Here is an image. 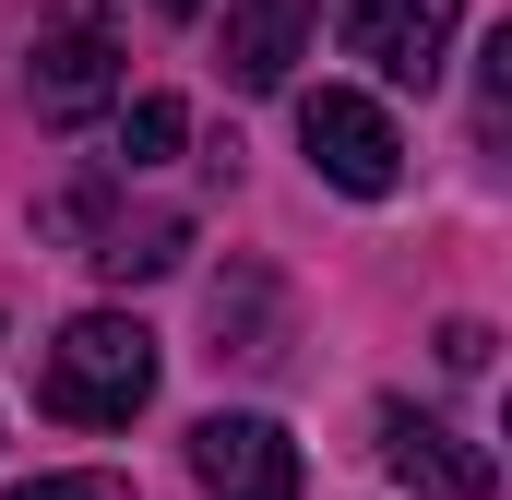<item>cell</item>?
<instances>
[{
    "mask_svg": "<svg viewBox=\"0 0 512 500\" xmlns=\"http://www.w3.org/2000/svg\"><path fill=\"white\" fill-rule=\"evenodd\" d=\"M191 477H203V500H298V441L274 417H203Z\"/></svg>",
    "mask_w": 512,
    "mask_h": 500,
    "instance_id": "5b68a950",
    "label": "cell"
},
{
    "mask_svg": "<svg viewBox=\"0 0 512 500\" xmlns=\"http://www.w3.org/2000/svg\"><path fill=\"white\" fill-rule=\"evenodd\" d=\"M12 500H131L108 465H84V477H36V489H12Z\"/></svg>",
    "mask_w": 512,
    "mask_h": 500,
    "instance_id": "30bf717a",
    "label": "cell"
},
{
    "mask_svg": "<svg viewBox=\"0 0 512 500\" xmlns=\"http://www.w3.org/2000/svg\"><path fill=\"white\" fill-rule=\"evenodd\" d=\"M155 12H203V0H155Z\"/></svg>",
    "mask_w": 512,
    "mask_h": 500,
    "instance_id": "7c38bea8",
    "label": "cell"
},
{
    "mask_svg": "<svg viewBox=\"0 0 512 500\" xmlns=\"http://www.w3.org/2000/svg\"><path fill=\"white\" fill-rule=\"evenodd\" d=\"M179 131H191L179 96H131V108H120V167H167V155H179Z\"/></svg>",
    "mask_w": 512,
    "mask_h": 500,
    "instance_id": "9c48e42d",
    "label": "cell"
},
{
    "mask_svg": "<svg viewBox=\"0 0 512 500\" xmlns=\"http://www.w3.org/2000/svg\"><path fill=\"white\" fill-rule=\"evenodd\" d=\"M24 96H36V120H96L108 96H120V24H108V0H48V24H36V60H24Z\"/></svg>",
    "mask_w": 512,
    "mask_h": 500,
    "instance_id": "7a4b0ae2",
    "label": "cell"
},
{
    "mask_svg": "<svg viewBox=\"0 0 512 500\" xmlns=\"http://www.w3.org/2000/svg\"><path fill=\"white\" fill-rule=\"evenodd\" d=\"M382 465L405 477L417 500H489V453L465 441V429H441V417H417V405H382Z\"/></svg>",
    "mask_w": 512,
    "mask_h": 500,
    "instance_id": "8992f818",
    "label": "cell"
},
{
    "mask_svg": "<svg viewBox=\"0 0 512 500\" xmlns=\"http://www.w3.org/2000/svg\"><path fill=\"white\" fill-rule=\"evenodd\" d=\"M36 405L72 417V429H131V417L155 405V334H143L131 310L60 322V346H48V370H36Z\"/></svg>",
    "mask_w": 512,
    "mask_h": 500,
    "instance_id": "6da1fadb",
    "label": "cell"
},
{
    "mask_svg": "<svg viewBox=\"0 0 512 500\" xmlns=\"http://www.w3.org/2000/svg\"><path fill=\"white\" fill-rule=\"evenodd\" d=\"M334 36H346V60H370L382 84H441V60H453V36H465V0H334Z\"/></svg>",
    "mask_w": 512,
    "mask_h": 500,
    "instance_id": "3957f363",
    "label": "cell"
},
{
    "mask_svg": "<svg viewBox=\"0 0 512 500\" xmlns=\"http://www.w3.org/2000/svg\"><path fill=\"white\" fill-rule=\"evenodd\" d=\"M179 250H191V227H179V215H143V227H108V239H96V274H120V286H155Z\"/></svg>",
    "mask_w": 512,
    "mask_h": 500,
    "instance_id": "ba28073f",
    "label": "cell"
},
{
    "mask_svg": "<svg viewBox=\"0 0 512 500\" xmlns=\"http://www.w3.org/2000/svg\"><path fill=\"white\" fill-rule=\"evenodd\" d=\"M298 48H310V0H239V12H227V84L274 96Z\"/></svg>",
    "mask_w": 512,
    "mask_h": 500,
    "instance_id": "52a82bcc",
    "label": "cell"
},
{
    "mask_svg": "<svg viewBox=\"0 0 512 500\" xmlns=\"http://www.w3.org/2000/svg\"><path fill=\"white\" fill-rule=\"evenodd\" d=\"M298 143H310V167L334 179V191H358V203H382L393 179H405V143L370 96H346V84H322V96H298Z\"/></svg>",
    "mask_w": 512,
    "mask_h": 500,
    "instance_id": "277c9868",
    "label": "cell"
},
{
    "mask_svg": "<svg viewBox=\"0 0 512 500\" xmlns=\"http://www.w3.org/2000/svg\"><path fill=\"white\" fill-rule=\"evenodd\" d=\"M441 370H489V322H441Z\"/></svg>",
    "mask_w": 512,
    "mask_h": 500,
    "instance_id": "8fae6325",
    "label": "cell"
}]
</instances>
